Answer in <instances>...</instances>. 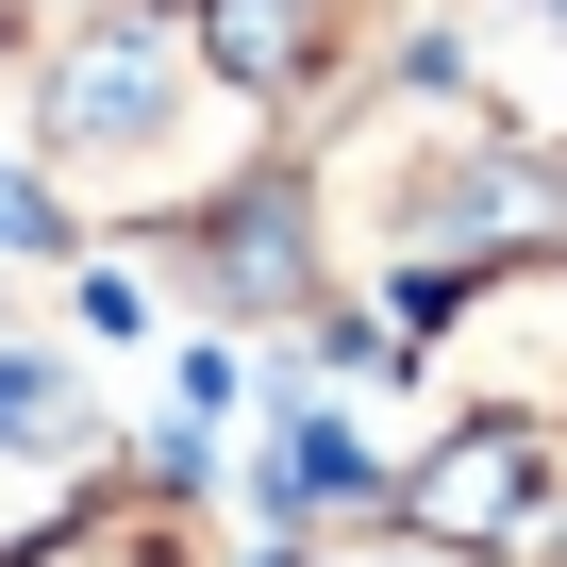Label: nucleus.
<instances>
[{"mask_svg":"<svg viewBox=\"0 0 567 567\" xmlns=\"http://www.w3.org/2000/svg\"><path fill=\"white\" fill-rule=\"evenodd\" d=\"M18 117H34V184L68 200V234H167L284 151V117L217 84V51L184 34V0H51Z\"/></svg>","mask_w":567,"mask_h":567,"instance_id":"1","label":"nucleus"},{"mask_svg":"<svg viewBox=\"0 0 567 567\" xmlns=\"http://www.w3.org/2000/svg\"><path fill=\"white\" fill-rule=\"evenodd\" d=\"M384 517L434 534L451 567H567V417H517V401H467L434 451L384 467Z\"/></svg>","mask_w":567,"mask_h":567,"instance_id":"2","label":"nucleus"},{"mask_svg":"<svg viewBox=\"0 0 567 567\" xmlns=\"http://www.w3.org/2000/svg\"><path fill=\"white\" fill-rule=\"evenodd\" d=\"M401 0H184V34L217 51V84H250L267 117H318L351 68H384Z\"/></svg>","mask_w":567,"mask_h":567,"instance_id":"3","label":"nucleus"},{"mask_svg":"<svg viewBox=\"0 0 567 567\" xmlns=\"http://www.w3.org/2000/svg\"><path fill=\"white\" fill-rule=\"evenodd\" d=\"M0 567H217V534H200V484L151 451V467H84Z\"/></svg>","mask_w":567,"mask_h":567,"instance_id":"4","label":"nucleus"},{"mask_svg":"<svg viewBox=\"0 0 567 567\" xmlns=\"http://www.w3.org/2000/svg\"><path fill=\"white\" fill-rule=\"evenodd\" d=\"M250 501H267V534H351V517H384V451L351 417H284L267 467H250Z\"/></svg>","mask_w":567,"mask_h":567,"instance_id":"5","label":"nucleus"},{"mask_svg":"<svg viewBox=\"0 0 567 567\" xmlns=\"http://www.w3.org/2000/svg\"><path fill=\"white\" fill-rule=\"evenodd\" d=\"M0 451H18V467H51V484H84V451H101L84 384H68L51 351H18V334H0Z\"/></svg>","mask_w":567,"mask_h":567,"instance_id":"6","label":"nucleus"}]
</instances>
